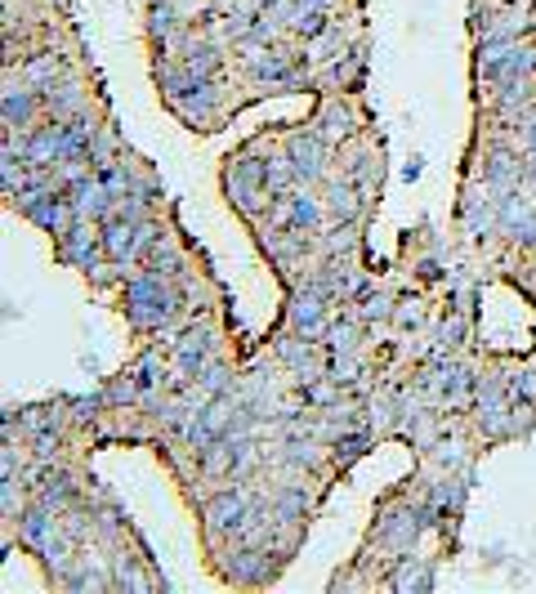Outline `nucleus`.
<instances>
[{
    "mask_svg": "<svg viewBox=\"0 0 536 594\" xmlns=\"http://www.w3.org/2000/svg\"><path fill=\"white\" fill-rule=\"evenodd\" d=\"M23 157L32 161V166H50L54 157H63V126H45V130H36L32 139H27Z\"/></svg>",
    "mask_w": 536,
    "mask_h": 594,
    "instance_id": "39448f33",
    "label": "nucleus"
},
{
    "mask_svg": "<svg viewBox=\"0 0 536 594\" xmlns=\"http://www.w3.org/2000/svg\"><path fill=\"white\" fill-rule=\"evenodd\" d=\"M291 170L300 179L322 175V143L318 139H291Z\"/></svg>",
    "mask_w": 536,
    "mask_h": 594,
    "instance_id": "423d86ee",
    "label": "nucleus"
},
{
    "mask_svg": "<svg viewBox=\"0 0 536 594\" xmlns=\"http://www.w3.org/2000/svg\"><path fill=\"white\" fill-rule=\"evenodd\" d=\"M27 117H32V94L9 90L5 94V121L9 126H27Z\"/></svg>",
    "mask_w": 536,
    "mask_h": 594,
    "instance_id": "6e6552de",
    "label": "nucleus"
},
{
    "mask_svg": "<svg viewBox=\"0 0 536 594\" xmlns=\"http://www.w3.org/2000/svg\"><path fill=\"white\" fill-rule=\"evenodd\" d=\"M41 501H45V505H54V501H67V478H45V487H41Z\"/></svg>",
    "mask_w": 536,
    "mask_h": 594,
    "instance_id": "ddd939ff",
    "label": "nucleus"
},
{
    "mask_svg": "<svg viewBox=\"0 0 536 594\" xmlns=\"http://www.w3.org/2000/svg\"><path fill=\"white\" fill-rule=\"evenodd\" d=\"M152 32H157V36H170V32H175V14H170V5L152 9Z\"/></svg>",
    "mask_w": 536,
    "mask_h": 594,
    "instance_id": "4468645a",
    "label": "nucleus"
},
{
    "mask_svg": "<svg viewBox=\"0 0 536 594\" xmlns=\"http://www.w3.org/2000/svg\"><path fill=\"white\" fill-rule=\"evenodd\" d=\"M385 313H389L385 295H367V309H362V318H385Z\"/></svg>",
    "mask_w": 536,
    "mask_h": 594,
    "instance_id": "f3484780",
    "label": "nucleus"
},
{
    "mask_svg": "<svg viewBox=\"0 0 536 594\" xmlns=\"http://www.w3.org/2000/svg\"><path fill=\"white\" fill-rule=\"evenodd\" d=\"M126 304H130V318L139 327H161L170 318V291L161 286V273H143L126 286Z\"/></svg>",
    "mask_w": 536,
    "mask_h": 594,
    "instance_id": "f257e3e1",
    "label": "nucleus"
},
{
    "mask_svg": "<svg viewBox=\"0 0 536 594\" xmlns=\"http://www.w3.org/2000/svg\"><path fill=\"white\" fill-rule=\"evenodd\" d=\"M331 210H335L340 219H353V215H358V197H353V188L335 184V188H331Z\"/></svg>",
    "mask_w": 536,
    "mask_h": 594,
    "instance_id": "9b49d317",
    "label": "nucleus"
},
{
    "mask_svg": "<svg viewBox=\"0 0 536 594\" xmlns=\"http://www.w3.org/2000/svg\"><path fill=\"white\" fill-rule=\"evenodd\" d=\"M510 175H514V161H510V157H496V161H492V170H487V179H492L496 188L510 184Z\"/></svg>",
    "mask_w": 536,
    "mask_h": 594,
    "instance_id": "2eb2a0df",
    "label": "nucleus"
},
{
    "mask_svg": "<svg viewBox=\"0 0 536 594\" xmlns=\"http://www.w3.org/2000/svg\"><path fill=\"white\" fill-rule=\"evenodd\" d=\"M103 251H108L112 260H130V255H139V224H134L130 215L108 219V228H103Z\"/></svg>",
    "mask_w": 536,
    "mask_h": 594,
    "instance_id": "7ed1b4c3",
    "label": "nucleus"
},
{
    "mask_svg": "<svg viewBox=\"0 0 536 594\" xmlns=\"http://www.w3.org/2000/svg\"><path fill=\"white\" fill-rule=\"evenodd\" d=\"M295 327H300L304 335L322 331V291H309L300 304H295Z\"/></svg>",
    "mask_w": 536,
    "mask_h": 594,
    "instance_id": "0eeeda50",
    "label": "nucleus"
},
{
    "mask_svg": "<svg viewBox=\"0 0 536 594\" xmlns=\"http://www.w3.org/2000/svg\"><path fill=\"white\" fill-rule=\"evenodd\" d=\"M215 63H219V54L210 50V45H188V54H184V67H188V72H193V76H206Z\"/></svg>",
    "mask_w": 536,
    "mask_h": 594,
    "instance_id": "1a4fd4ad",
    "label": "nucleus"
},
{
    "mask_svg": "<svg viewBox=\"0 0 536 594\" xmlns=\"http://www.w3.org/2000/svg\"><path fill=\"white\" fill-rule=\"evenodd\" d=\"M54 72H59V59H54V54H45V59H36L32 67H27V81H32V85H45Z\"/></svg>",
    "mask_w": 536,
    "mask_h": 594,
    "instance_id": "f8f14e48",
    "label": "nucleus"
},
{
    "mask_svg": "<svg viewBox=\"0 0 536 594\" xmlns=\"http://www.w3.org/2000/svg\"><path fill=\"white\" fill-rule=\"evenodd\" d=\"M206 523L215 532H228V528L237 532V528H242V523H246V492H242V487H228V492H219L215 501L206 505Z\"/></svg>",
    "mask_w": 536,
    "mask_h": 594,
    "instance_id": "f03ea898",
    "label": "nucleus"
},
{
    "mask_svg": "<svg viewBox=\"0 0 536 594\" xmlns=\"http://www.w3.org/2000/svg\"><path fill=\"white\" fill-rule=\"evenodd\" d=\"M322 134H327V139H344V134H349V112H344L340 103H331L327 108V117H322Z\"/></svg>",
    "mask_w": 536,
    "mask_h": 594,
    "instance_id": "9d476101",
    "label": "nucleus"
},
{
    "mask_svg": "<svg viewBox=\"0 0 536 594\" xmlns=\"http://www.w3.org/2000/svg\"><path fill=\"white\" fill-rule=\"evenodd\" d=\"M322 27H327V18H322V14H304V18H295V32H300V36H318Z\"/></svg>",
    "mask_w": 536,
    "mask_h": 594,
    "instance_id": "dca6fc26",
    "label": "nucleus"
},
{
    "mask_svg": "<svg viewBox=\"0 0 536 594\" xmlns=\"http://www.w3.org/2000/svg\"><path fill=\"white\" fill-rule=\"evenodd\" d=\"M99 251H103V237L85 233V228H67V233H63V255H67L72 264H81L85 273H94V260H99Z\"/></svg>",
    "mask_w": 536,
    "mask_h": 594,
    "instance_id": "20e7f679",
    "label": "nucleus"
}]
</instances>
